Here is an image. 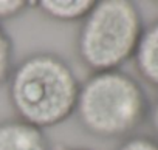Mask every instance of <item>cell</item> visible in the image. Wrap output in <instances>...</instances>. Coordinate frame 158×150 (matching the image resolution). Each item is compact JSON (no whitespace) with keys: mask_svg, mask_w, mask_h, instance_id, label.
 <instances>
[{"mask_svg":"<svg viewBox=\"0 0 158 150\" xmlns=\"http://www.w3.org/2000/svg\"><path fill=\"white\" fill-rule=\"evenodd\" d=\"M79 88L81 82L71 65L53 51L25 56L14 63L6 81L16 118L44 132L74 116Z\"/></svg>","mask_w":158,"mask_h":150,"instance_id":"6da1fadb","label":"cell"},{"mask_svg":"<svg viewBox=\"0 0 158 150\" xmlns=\"http://www.w3.org/2000/svg\"><path fill=\"white\" fill-rule=\"evenodd\" d=\"M150 99L143 84L124 70L90 73L81 82L76 121L99 139H126L147 122Z\"/></svg>","mask_w":158,"mask_h":150,"instance_id":"7a4b0ae2","label":"cell"},{"mask_svg":"<svg viewBox=\"0 0 158 150\" xmlns=\"http://www.w3.org/2000/svg\"><path fill=\"white\" fill-rule=\"evenodd\" d=\"M146 23L132 0H99L79 23L77 59L92 73L121 70L133 59Z\"/></svg>","mask_w":158,"mask_h":150,"instance_id":"3957f363","label":"cell"},{"mask_svg":"<svg viewBox=\"0 0 158 150\" xmlns=\"http://www.w3.org/2000/svg\"><path fill=\"white\" fill-rule=\"evenodd\" d=\"M0 150H51L47 133L20 119L0 121Z\"/></svg>","mask_w":158,"mask_h":150,"instance_id":"277c9868","label":"cell"},{"mask_svg":"<svg viewBox=\"0 0 158 150\" xmlns=\"http://www.w3.org/2000/svg\"><path fill=\"white\" fill-rule=\"evenodd\" d=\"M132 60L138 76L158 90V17L144 26Z\"/></svg>","mask_w":158,"mask_h":150,"instance_id":"5b68a950","label":"cell"},{"mask_svg":"<svg viewBox=\"0 0 158 150\" xmlns=\"http://www.w3.org/2000/svg\"><path fill=\"white\" fill-rule=\"evenodd\" d=\"M95 5V0H40L33 6L47 19L62 23H81Z\"/></svg>","mask_w":158,"mask_h":150,"instance_id":"8992f818","label":"cell"},{"mask_svg":"<svg viewBox=\"0 0 158 150\" xmlns=\"http://www.w3.org/2000/svg\"><path fill=\"white\" fill-rule=\"evenodd\" d=\"M14 67V42L0 25V85L6 84L11 70Z\"/></svg>","mask_w":158,"mask_h":150,"instance_id":"52a82bcc","label":"cell"},{"mask_svg":"<svg viewBox=\"0 0 158 150\" xmlns=\"http://www.w3.org/2000/svg\"><path fill=\"white\" fill-rule=\"evenodd\" d=\"M33 6V2L27 0H0V25L3 22L17 19Z\"/></svg>","mask_w":158,"mask_h":150,"instance_id":"ba28073f","label":"cell"},{"mask_svg":"<svg viewBox=\"0 0 158 150\" xmlns=\"http://www.w3.org/2000/svg\"><path fill=\"white\" fill-rule=\"evenodd\" d=\"M116 150H158V141L152 135L135 133L123 139Z\"/></svg>","mask_w":158,"mask_h":150,"instance_id":"9c48e42d","label":"cell"},{"mask_svg":"<svg viewBox=\"0 0 158 150\" xmlns=\"http://www.w3.org/2000/svg\"><path fill=\"white\" fill-rule=\"evenodd\" d=\"M147 122H149V125H150L152 136L158 141V96H156V99H155L153 102H150Z\"/></svg>","mask_w":158,"mask_h":150,"instance_id":"30bf717a","label":"cell"},{"mask_svg":"<svg viewBox=\"0 0 158 150\" xmlns=\"http://www.w3.org/2000/svg\"><path fill=\"white\" fill-rule=\"evenodd\" d=\"M68 150H90V148H68Z\"/></svg>","mask_w":158,"mask_h":150,"instance_id":"8fae6325","label":"cell"}]
</instances>
